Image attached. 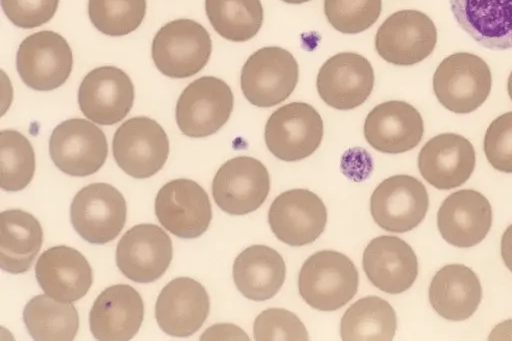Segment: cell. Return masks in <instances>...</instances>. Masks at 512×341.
<instances>
[{"label": "cell", "mask_w": 512, "mask_h": 341, "mask_svg": "<svg viewBox=\"0 0 512 341\" xmlns=\"http://www.w3.org/2000/svg\"><path fill=\"white\" fill-rule=\"evenodd\" d=\"M437 29L425 13L406 9L394 12L378 28L375 49L388 63L411 66L423 61L434 50Z\"/></svg>", "instance_id": "ba28073f"}, {"label": "cell", "mask_w": 512, "mask_h": 341, "mask_svg": "<svg viewBox=\"0 0 512 341\" xmlns=\"http://www.w3.org/2000/svg\"><path fill=\"white\" fill-rule=\"evenodd\" d=\"M205 10L213 29L232 42L252 39L263 23L260 0H205Z\"/></svg>", "instance_id": "1f68e13d"}, {"label": "cell", "mask_w": 512, "mask_h": 341, "mask_svg": "<svg viewBox=\"0 0 512 341\" xmlns=\"http://www.w3.org/2000/svg\"><path fill=\"white\" fill-rule=\"evenodd\" d=\"M501 255L504 264L512 272V224L507 227L502 235Z\"/></svg>", "instance_id": "ab89813d"}, {"label": "cell", "mask_w": 512, "mask_h": 341, "mask_svg": "<svg viewBox=\"0 0 512 341\" xmlns=\"http://www.w3.org/2000/svg\"><path fill=\"white\" fill-rule=\"evenodd\" d=\"M234 96L229 85L214 76L191 82L178 98L175 117L180 131L191 138L216 133L230 118Z\"/></svg>", "instance_id": "8992f818"}, {"label": "cell", "mask_w": 512, "mask_h": 341, "mask_svg": "<svg viewBox=\"0 0 512 341\" xmlns=\"http://www.w3.org/2000/svg\"><path fill=\"white\" fill-rule=\"evenodd\" d=\"M59 0H1L7 18L17 27H39L56 13Z\"/></svg>", "instance_id": "74e56055"}, {"label": "cell", "mask_w": 512, "mask_h": 341, "mask_svg": "<svg viewBox=\"0 0 512 341\" xmlns=\"http://www.w3.org/2000/svg\"><path fill=\"white\" fill-rule=\"evenodd\" d=\"M143 318L141 295L128 284H115L95 299L89 313V326L97 340L127 341L137 334Z\"/></svg>", "instance_id": "7402d4cb"}, {"label": "cell", "mask_w": 512, "mask_h": 341, "mask_svg": "<svg viewBox=\"0 0 512 341\" xmlns=\"http://www.w3.org/2000/svg\"><path fill=\"white\" fill-rule=\"evenodd\" d=\"M134 85L123 70L101 66L91 70L78 90L81 112L99 125H113L123 120L134 102Z\"/></svg>", "instance_id": "ac0fdd59"}, {"label": "cell", "mask_w": 512, "mask_h": 341, "mask_svg": "<svg viewBox=\"0 0 512 341\" xmlns=\"http://www.w3.org/2000/svg\"><path fill=\"white\" fill-rule=\"evenodd\" d=\"M212 52L208 31L191 19H177L162 26L152 41L157 69L171 78H187L207 64Z\"/></svg>", "instance_id": "3957f363"}, {"label": "cell", "mask_w": 512, "mask_h": 341, "mask_svg": "<svg viewBox=\"0 0 512 341\" xmlns=\"http://www.w3.org/2000/svg\"><path fill=\"white\" fill-rule=\"evenodd\" d=\"M382 0H324V13L337 31L357 34L370 28L379 18Z\"/></svg>", "instance_id": "e575fe53"}, {"label": "cell", "mask_w": 512, "mask_h": 341, "mask_svg": "<svg viewBox=\"0 0 512 341\" xmlns=\"http://www.w3.org/2000/svg\"><path fill=\"white\" fill-rule=\"evenodd\" d=\"M363 269L369 281L389 294L408 290L418 275V260L411 246L399 237L381 235L363 252Z\"/></svg>", "instance_id": "603a6c76"}, {"label": "cell", "mask_w": 512, "mask_h": 341, "mask_svg": "<svg viewBox=\"0 0 512 341\" xmlns=\"http://www.w3.org/2000/svg\"><path fill=\"white\" fill-rule=\"evenodd\" d=\"M35 276L45 294L66 303L85 296L93 282L87 259L78 250L64 245L48 248L40 255Z\"/></svg>", "instance_id": "d4e9b609"}, {"label": "cell", "mask_w": 512, "mask_h": 341, "mask_svg": "<svg viewBox=\"0 0 512 341\" xmlns=\"http://www.w3.org/2000/svg\"><path fill=\"white\" fill-rule=\"evenodd\" d=\"M43 241L40 222L30 213L9 209L0 214V267L11 274L27 272Z\"/></svg>", "instance_id": "f1b7e54d"}, {"label": "cell", "mask_w": 512, "mask_h": 341, "mask_svg": "<svg viewBox=\"0 0 512 341\" xmlns=\"http://www.w3.org/2000/svg\"><path fill=\"white\" fill-rule=\"evenodd\" d=\"M285 276L286 266L282 256L266 245L247 247L233 264L236 288L253 301L274 297L282 287Z\"/></svg>", "instance_id": "83f0119b"}, {"label": "cell", "mask_w": 512, "mask_h": 341, "mask_svg": "<svg viewBox=\"0 0 512 341\" xmlns=\"http://www.w3.org/2000/svg\"><path fill=\"white\" fill-rule=\"evenodd\" d=\"M73 67L72 50L59 33L43 30L27 36L16 54L22 81L37 91H51L65 83Z\"/></svg>", "instance_id": "30bf717a"}, {"label": "cell", "mask_w": 512, "mask_h": 341, "mask_svg": "<svg viewBox=\"0 0 512 341\" xmlns=\"http://www.w3.org/2000/svg\"><path fill=\"white\" fill-rule=\"evenodd\" d=\"M492 209L478 191L463 189L450 194L437 213V225L443 239L459 248H470L488 234Z\"/></svg>", "instance_id": "cb8c5ba5"}, {"label": "cell", "mask_w": 512, "mask_h": 341, "mask_svg": "<svg viewBox=\"0 0 512 341\" xmlns=\"http://www.w3.org/2000/svg\"><path fill=\"white\" fill-rule=\"evenodd\" d=\"M49 154L65 174L89 176L106 161L107 139L94 123L82 118L68 119L54 128L49 139Z\"/></svg>", "instance_id": "8fae6325"}, {"label": "cell", "mask_w": 512, "mask_h": 341, "mask_svg": "<svg viewBox=\"0 0 512 341\" xmlns=\"http://www.w3.org/2000/svg\"><path fill=\"white\" fill-rule=\"evenodd\" d=\"M112 152L117 165L129 176L149 178L164 166L169 155V140L154 119L137 116L116 130Z\"/></svg>", "instance_id": "52a82bcc"}, {"label": "cell", "mask_w": 512, "mask_h": 341, "mask_svg": "<svg viewBox=\"0 0 512 341\" xmlns=\"http://www.w3.org/2000/svg\"><path fill=\"white\" fill-rule=\"evenodd\" d=\"M268 222L280 241L300 247L314 242L322 234L327 210L312 191L291 189L274 199L268 212Z\"/></svg>", "instance_id": "e0dca14e"}, {"label": "cell", "mask_w": 512, "mask_h": 341, "mask_svg": "<svg viewBox=\"0 0 512 341\" xmlns=\"http://www.w3.org/2000/svg\"><path fill=\"white\" fill-rule=\"evenodd\" d=\"M201 340H249L247 334L234 324H215L207 329Z\"/></svg>", "instance_id": "f35d334b"}, {"label": "cell", "mask_w": 512, "mask_h": 341, "mask_svg": "<svg viewBox=\"0 0 512 341\" xmlns=\"http://www.w3.org/2000/svg\"><path fill=\"white\" fill-rule=\"evenodd\" d=\"M172 256L171 238L162 228L150 223L138 224L119 240L116 264L128 279L150 283L166 272Z\"/></svg>", "instance_id": "2e32d148"}, {"label": "cell", "mask_w": 512, "mask_h": 341, "mask_svg": "<svg viewBox=\"0 0 512 341\" xmlns=\"http://www.w3.org/2000/svg\"><path fill=\"white\" fill-rule=\"evenodd\" d=\"M482 298L481 283L475 272L463 264H448L436 272L429 286V301L442 318L468 319Z\"/></svg>", "instance_id": "4316f807"}, {"label": "cell", "mask_w": 512, "mask_h": 341, "mask_svg": "<svg viewBox=\"0 0 512 341\" xmlns=\"http://www.w3.org/2000/svg\"><path fill=\"white\" fill-rule=\"evenodd\" d=\"M458 25L490 50L512 49V0H449Z\"/></svg>", "instance_id": "484cf974"}, {"label": "cell", "mask_w": 512, "mask_h": 341, "mask_svg": "<svg viewBox=\"0 0 512 341\" xmlns=\"http://www.w3.org/2000/svg\"><path fill=\"white\" fill-rule=\"evenodd\" d=\"M154 208L160 224L183 239L202 235L212 219L208 194L191 179L179 178L164 184L156 195Z\"/></svg>", "instance_id": "5bb4252c"}, {"label": "cell", "mask_w": 512, "mask_h": 341, "mask_svg": "<svg viewBox=\"0 0 512 341\" xmlns=\"http://www.w3.org/2000/svg\"><path fill=\"white\" fill-rule=\"evenodd\" d=\"M489 340H512V319L497 324L489 334Z\"/></svg>", "instance_id": "60d3db41"}, {"label": "cell", "mask_w": 512, "mask_h": 341, "mask_svg": "<svg viewBox=\"0 0 512 341\" xmlns=\"http://www.w3.org/2000/svg\"><path fill=\"white\" fill-rule=\"evenodd\" d=\"M1 188L8 192L24 189L35 172L32 144L22 133L8 129L0 132Z\"/></svg>", "instance_id": "d6a6232c"}, {"label": "cell", "mask_w": 512, "mask_h": 341, "mask_svg": "<svg viewBox=\"0 0 512 341\" xmlns=\"http://www.w3.org/2000/svg\"><path fill=\"white\" fill-rule=\"evenodd\" d=\"M324 133L318 111L305 102H291L276 109L265 125L268 150L286 162L300 161L320 146Z\"/></svg>", "instance_id": "5b68a950"}, {"label": "cell", "mask_w": 512, "mask_h": 341, "mask_svg": "<svg viewBox=\"0 0 512 341\" xmlns=\"http://www.w3.org/2000/svg\"><path fill=\"white\" fill-rule=\"evenodd\" d=\"M423 134L421 114L401 100L376 105L364 122V137L368 144L386 154H400L415 148Z\"/></svg>", "instance_id": "ffe728a7"}, {"label": "cell", "mask_w": 512, "mask_h": 341, "mask_svg": "<svg viewBox=\"0 0 512 341\" xmlns=\"http://www.w3.org/2000/svg\"><path fill=\"white\" fill-rule=\"evenodd\" d=\"M210 310L204 286L189 277L171 280L161 290L155 304L160 329L172 337H189L204 324Z\"/></svg>", "instance_id": "d6986e66"}, {"label": "cell", "mask_w": 512, "mask_h": 341, "mask_svg": "<svg viewBox=\"0 0 512 341\" xmlns=\"http://www.w3.org/2000/svg\"><path fill=\"white\" fill-rule=\"evenodd\" d=\"M146 13V0H89L92 24L108 36H124L135 31Z\"/></svg>", "instance_id": "836d02e7"}, {"label": "cell", "mask_w": 512, "mask_h": 341, "mask_svg": "<svg viewBox=\"0 0 512 341\" xmlns=\"http://www.w3.org/2000/svg\"><path fill=\"white\" fill-rule=\"evenodd\" d=\"M396 327L393 307L378 296H366L345 311L340 323V334L344 341H390L394 338Z\"/></svg>", "instance_id": "4dcf8cb0"}, {"label": "cell", "mask_w": 512, "mask_h": 341, "mask_svg": "<svg viewBox=\"0 0 512 341\" xmlns=\"http://www.w3.org/2000/svg\"><path fill=\"white\" fill-rule=\"evenodd\" d=\"M299 79L294 56L278 46L263 47L244 63L240 84L245 98L256 107H272L286 100Z\"/></svg>", "instance_id": "277c9868"}, {"label": "cell", "mask_w": 512, "mask_h": 341, "mask_svg": "<svg viewBox=\"0 0 512 341\" xmlns=\"http://www.w3.org/2000/svg\"><path fill=\"white\" fill-rule=\"evenodd\" d=\"M374 80V70L367 58L355 52H340L323 63L317 74L316 87L328 106L351 110L367 100Z\"/></svg>", "instance_id": "9a60e30c"}, {"label": "cell", "mask_w": 512, "mask_h": 341, "mask_svg": "<svg viewBox=\"0 0 512 341\" xmlns=\"http://www.w3.org/2000/svg\"><path fill=\"white\" fill-rule=\"evenodd\" d=\"M484 153L490 165L512 173V111L496 117L484 136Z\"/></svg>", "instance_id": "8d00e7d4"}, {"label": "cell", "mask_w": 512, "mask_h": 341, "mask_svg": "<svg viewBox=\"0 0 512 341\" xmlns=\"http://www.w3.org/2000/svg\"><path fill=\"white\" fill-rule=\"evenodd\" d=\"M492 75L479 56L457 52L445 57L433 75V90L440 104L456 114H468L488 98Z\"/></svg>", "instance_id": "7a4b0ae2"}, {"label": "cell", "mask_w": 512, "mask_h": 341, "mask_svg": "<svg viewBox=\"0 0 512 341\" xmlns=\"http://www.w3.org/2000/svg\"><path fill=\"white\" fill-rule=\"evenodd\" d=\"M23 320L29 335L37 341H70L79 328L75 306L47 294L37 295L28 301Z\"/></svg>", "instance_id": "f546056e"}, {"label": "cell", "mask_w": 512, "mask_h": 341, "mask_svg": "<svg viewBox=\"0 0 512 341\" xmlns=\"http://www.w3.org/2000/svg\"><path fill=\"white\" fill-rule=\"evenodd\" d=\"M127 205L122 193L107 183H91L80 189L70 206L75 231L87 242L105 244L123 229Z\"/></svg>", "instance_id": "9c48e42d"}, {"label": "cell", "mask_w": 512, "mask_h": 341, "mask_svg": "<svg viewBox=\"0 0 512 341\" xmlns=\"http://www.w3.org/2000/svg\"><path fill=\"white\" fill-rule=\"evenodd\" d=\"M359 274L348 256L334 250H321L309 256L298 276V289L314 309L335 311L357 293Z\"/></svg>", "instance_id": "6da1fadb"}, {"label": "cell", "mask_w": 512, "mask_h": 341, "mask_svg": "<svg viewBox=\"0 0 512 341\" xmlns=\"http://www.w3.org/2000/svg\"><path fill=\"white\" fill-rule=\"evenodd\" d=\"M282 1L285 3H288V4H302V3H306L310 0H282Z\"/></svg>", "instance_id": "7bdbcfd3"}, {"label": "cell", "mask_w": 512, "mask_h": 341, "mask_svg": "<svg viewBox=\"0 0 512 341\" xmlns=\"http://www.w3.org/2000/svg\"><path fill=\"white\" fill-rule=\"evenodd\" d=\"M270 191V177L265 165L250 156L227 160L212 181V195L224 212L240 216L257 210Z\"/></svg>", "instance_id": "7c38bea8"}, {"label": "cell", "mask_w": 512, "mask_h": 341, "mask_svg": "<svg viewBox=\"0 0 512 341\" xmlns=\"http://www.w3.org/2000/svg\"><path fill=\"white\" fill-rule=\"evenodd\" d=\"M476 156L471 142L455 133H442L427 141L418 155L422 177L440 190L461 186L472 175Z\"/></svg>", "instance_id": "44dd1931"}, {"label": "cell", "mask_w": 512, "mask_h": 341, "mask_svg": "<svg viewBox=\"0 0 512 341\" xmlns=\"http://www.w3.org/2000/svg\"><path fill=\"white\" fill-rule=\"evenodd\" d=\"M507 91H508L510 99L512 100V71L507 80Z\"/></svg>", "instance_id": "b9f144b4"}, {"label": "cell", "mask_w": 512, "mask_h": 341, "mask_svg": "<svg viewBox=\"0 0 512 341\" xmlns=\"http://www.w3.org/2000/svg\"><path fill=\"white\" fill-rule=\"evenodd\" d=\"M429 196L424 184L410 175L383 180L370 198V212L378 226L393 233L408 232L424 219Z\"/></svg>", "instance_id": "4fadbf2b"}, {"label": "cell", "mask_w": 512, "mask_h": 341, "mask_svg": "<svg viewBox=\"0 0 512 341\" xmlns=\"http://www.w3.org/2000/svg\"><path fill=\"white\" fill-rule=\"evenodd\" d=\"M253 335L257 341L309 339L302 321L284 308H268L262 311L254 321Z\"/></svg>", "instance_id": "d590c367"}]
</instances>
